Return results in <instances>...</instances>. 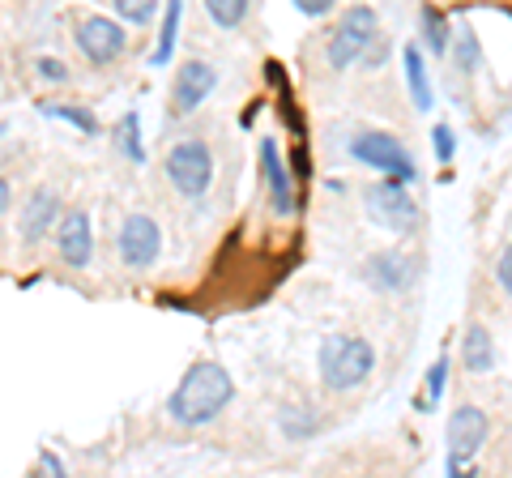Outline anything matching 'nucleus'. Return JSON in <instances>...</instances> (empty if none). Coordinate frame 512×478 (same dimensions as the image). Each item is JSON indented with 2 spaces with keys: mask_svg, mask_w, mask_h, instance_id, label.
I'll list each match as a JSON object with an SVG mask.
<instances>
[{
  "mask_svg": "<svg viewBox=\"0 0 512 478\" xmlns=\"http://www.w3.org/2000/svg\"><path fill=\"white\" fill-rule=\"evenodd\" d=\"M363 278H367V286H376L384 295L406 291V286L419 278V261L406 257V252H376V257H367Z\"/></svg>",
  "mask_w": 512,
  "mask_h": 478,
  "instance_id": "obj_11",
  "label": "nucleus"
},
{
  "mask_svg": "<svg viewBox=\"0 0 512 478\" xmlns=\"http://www.w3.org/2000/svg\"><path fill=\"white\" fill-rule=\"evenodd\" d=\"M350 158H359L363 167H372L380 175H397V180H406V184L419 175L410 150L393 133H359L355 141H350Z\"/></svg>",
  "mask_w": 512,
  "mask_h": 478,
  "instance_id": "obj_6",
  "label": "nucleus"
},
{
  "mask_svg": "<svg viewBox=\"0 0 512 478\" xmlns=\"http://www.w3.org/2000/svg\"><path fill=\"white\" fill-rule=\"evenodd\" d=\"M431 137H436V158H440V163H448V158H453V129H448V124H436Z\"/></svg>",
  "mask_w": 512,
  "mask_h": 478,
  "instance_id": "obj_26",
  "label": "nucleus"
},
{
  "mask_svg": "<svg viewBox=\"0 0 512 478\" xmlns=\"http://www.w3.org/2000/svg\"><path fill=\"white\" fill-rule=\"evenodd\" d=\"M282 432L291 436V440H308L316 432V414H308L303 406H291V410H282Z\"/></svg>",
  "mask_w": 512,
  "mask_h": 478,
  "instance_id": "obj_23",
  "label": "nucleus"
},
{
  "mask_svg": "<svg viewBox=\"0 0 512 478\" xmlns=\"http://www.w3.org/2000/svg\"><path fill=\"white\" fill-rule=\"evenodd\" d=\"M231 397H235V380L231 372L222 368V363H192V368L184 372V380L175 385V393L167 397V410H171V419L175 423H184V427H205V423H214L222 410L231 406Z\"/></svg>",
  "mask_w": 512,
  "mask_h": 478,
  "instance_id": "obj_1",
  "label": "nucleus"
},
{
  "mask_svg": "<svg viewBox=\"0 0 512 478\" xmlns=\"http://www.w3.org/2000/svg\"><path fill=\"white\" fill-rule=\"evenodd\" d=\"M495 278H500V291L508 295V291H512V252H508V248L500 252V265H495Z\"/></svg>",
  "mask_w": 512,
  "mask_h": 478,
  "instance_id": "obj_28",
  "label": "nucleus"
},
{
  "mask_svg": "<svg viewBox=\"0 0 512 478\" xmlns=\"http://www.w3.org/2000/svg\"><path fill=\"white\" fill-rule=\"evenodd\" d=\"M9 197H13V193H9V180H5V175H0V214L9 210Z\"/></svg>",
  "mask_w": 512,
  "mask_h": 478,
  "instance_id": "obj_31",
  "label": "nucleus"
},
{
  "mask_svg": "<svg viewBox=\"0 0 512 478\" xmlns=\"http://www.w3.org/2000/svg\"><path fill=\"white\" fill-rule=\"evenodd\" d=\"M116 141H120V150L133 158V163H146V150H141V116L137 111H128L124 124L116 129Z\"/></svg>",
  "mask_w": 512,
  "mask_h": 478,
  "instance_id": "obj_21",
  "label": "nucleus"
},
{
  "mask_svg": "<svg viewBox=\"0 0 512 478\" xmlns=\"http://www.w3.org/2000/svg\"><path fill=\"white\" fill-rule=\"evenodd\" d=\"M116 248L128 269H150L158 261V252H163V231H158V222L150 214H128L120 222Z\"/></svg>",
  "mask_w": 512,
  "mask_h": 478,
  "instance_id": "obj_8",
  "label": "nucleus"
},
{
  "mask_svg": "<svg viewBox=\"0 0 512 478\" xmlns=\"http://www.w3.org/2000/svg\"><path fill=\"white\" fill-rule=\"evenodd\" d=\"M461 363H466V372H474V376H487L495 368V338L483 325L466 329V338H461Z\"/></svg>",
  "mask_w": 512,
  "mask_h": 478,
  "instance_id": "obj_15",
  "label": "nucleus"
},
{
  "mask_svg": "<svg viewBox=\"0 0 512 478\" xmlns=\"http://www.w3.org/2000/svg\"><path fill=\"white\" fill-rule=\"evenodd\" d=\"M291 5L299 13H308V18H325V13L333 9V0H291Z\"/></svg>",
  "mask_w": 512,
  "mask_h": 478,
  "instance_id": "obj_27",
  "label": "nucleus"
},
{
  "mask_svg": "<svg viewBox=\"0 0 512 478\" xmlns=\"http://www.w3.org/2000/svg\"><path fill=\"white\" fill-rule=\"evenodd\" d=\"M60 218V197L52 193V188H35V197H30L22 205V214H18V231L26 244H39V239L52 235V222Z\"/></svg>",
  "mask_w": 512,
  "mask_h": 478,
  "instance_id": "obj_13",
  "label": "nucleus"
},
{
  "mask_svg": "<svg viewBox=\"0 0 512 478\" xmlns=\"http://www.w3.org/2000/svg\"><path fill=\"white\" fill-rule=\"evenodd\" d=\"M316 368H320V385L333 389V393H350L359 389L367 376L376 368V350L367 338H355V333H333L325 338L316 355Z\"/></svg>",
  "mask_w": 512,
  "mask_h": 478,
  "instance_id": "obj_2",
  "label": "nucleus"
},
{
  "mask_svg": "<svg viewBox=\"0 0 512 478\" xmlns=\"http://www.w3.org/2000/svg\"><path fill=\"white\" fill-rule=\"evenodd\" d=\"M419 22H423V39H427V47H431L436 56H444V52H448V22H444V13H440V9H431V5H423Z\"/></svg>",
  "mask_w": 512,
  "mask_h": 478,
  "instance_id": "obj_20",
  "label": "nucleus"
},
{
  "mask_svg": "<svg viewBox=\"0 0 512 478\" xmlns=\"http://www.w3.org/2000/svg\"><path fill=\"white\" fill-rule=\"evenodd\" d=\"M367 214H372L384 231H414L419 227V201L410 197L406 180L384 175L376 188H367Z\"/></svg>",
  "mask_w": 512,
  "mask_h": 478,
  "instance_id": "obj_5",
  "label": "nucleus"
},
{
  "mask_svg": "<svg viewBox=\"0 0 512 478\" xmlns=\"http://www.w3.org/2000/svg\"><path fill=\"white\" fill-rule=\"evenodd\" d=\"M180 13H184V0H167V13H163V30H158V47L150 56V65H167L171 52H175V35H180Z\"/></svg>",
  "mask_w": 512,
  "mask_h": 478,
  "instance_id": "obj_17",
  "label": "nucleus"
},
{
  "mask_svg": "<svg viewBox=\"0 0 512 478\" xmlns=\"http://www.w3.org/2000/svg\"><path fill=\"white\" fill-rule=\"evenodd\" d=\"M261 163H265V180H269V201H274V214L286 218L295 210V188H291V171H286L282 154L274 141H261Z\"/></svg>",
  "mask_w": 512,
  "mask_h": 478,
  "instance_id": "obj_14",
  "label": "nucleus"
},
{
  "mask_svg": "<svg viewBox=\"0 0 512 478\" xmlns=\"http://www.w3.org/2000/svg\"><path fill=\"white\" fill-rule=\"evenodd\" d=\"M444 380H448V359H436L427 372V402H440L444 397Z\"/></svg>",
  "mask_w": 512,
  "mask_h": 478,
  "instance_id": "obj_25",
  "label": "nucleus"
},
{
  "mask_svg": "<svg viewBox=\"0 0 512 478\" xmlns=\"http://www.w3.org/2000/svg\"><path fill=\"white\" fill-rule=\"evenodd\" d=\"M376 9L372 5H355V9H346L342 13V22L338 30H333V39H329V69H350V65H359L363 52L372 47L376 39Z\"/></svg>",
  "mask_w": 512,
  "mask_h": 478,
  "instance_id": "obj_4",
  "label": "nucleus"
},
{
  "mask_svg": "<svg viewBox=\"0 0 512 478\" xmlns=\"http://www.w3.org/2000/svg\"><path fill=\"white\" fill-rule=\"evenodd\" d=\"M120 13V22H154L158 0H111Z\"/></svg>",
  "mask_w": 512,
  "mask_h": 478,
  "instance_id": "obj_24",
  "label": "nucleus"
},
{
  "mask_svg": "<svg viewBox=\"0 0 512 478\" xmlns=\"http://www.w3.org/2000/svg\"><path fill=\"white\" fill-rule=\"evenodd\" d=\"M167 180L175 184V193L180 197H205V188L214 184V154L205 141L188 137V141H175L171 154H167Z\"/></svg>",
  "mask_w": 512,
  "mask_h": 478,
  "instance_id": "obj_3",
  "label": "nucleus"
},
{
  "mask_svg": "<svg viewBox=\"0 0 512 478\" xmlns=\"http://www.w3.org/2000/svg\"><path fill=\"white\" fill-rule=\"evenodd\" d=\"M77 47H82V56L90 60V65H111L124 47H128V35L120 30V22L111 18H86L77 22Z\"/></svg>",
  "mask_w": 512,
  "mask_h": 478,
  "instance_id": "obj_9",
  "label": "nucleus"
},
{
  "mask_svg": "<svg viewBox=\"0 0 512 478\" xmlns=\"http://www.w3.org/2000/svg\"><path fill=\"white\" fill-rule=\"evenodd\" d=\"M248 5H252V0H205V13H210L214 26L235 30L239 22L248 18Z\"/></svg>",
  "mask_w": 512,
  "mask_h": 478,
  "instance_id": "obj_18",
  "label": "nucleus"
},
{
  "mask_svg": "<svg viewBox=\"0 0 512 478\" xmlns=\"http://www.w3.org/2000/svg\"><path fill=\"white\" fill-rule=\"evenodd\" d=\"M39 73L47 77V82H64V77H69V69H64L60 60H52V56H43V60H39Z\"/></svg>",
  "mask_w": 512,
  "mask_h": 478,
  "instance_id": "obj_29",
  "label": "nucleus"
},
{
  "mask_svg": "<svg viewBox=\"0 0 512 478\" xmlns=\"http://www.w3.org/2000/svg\"><path fill=\"white\" fill-rule=\"evenodd\" d=\"M453 56H457V65L466 69V73H478V65H483V47H478V39H474V30H470V26H461V30H457Z\"/></svg>",
  "mask_w": 512,
  "mask_h": 478,
  "instance_id": "obj_22",
  "label": "nucleus"
},
{
  "mask_svg": "<svg viewBox=\"0 0 512 478\" xmlns=\"http://www.w3.org/2000/svg\"><path fill=\"white\" fill-rule=\"evenodd\" d=\"M491 419L478 406H457L453 419H448V474L461 478V466L487 444Z\"/></svg>",
  "mask_w": 512,
  "mask_h": 478,
  "instance_id": "obj_7",
  "label": "nucleus"
},
{
  "mask_svg": "<svg viewBox=\"0 0 512 478\" xmlns=\"http://www.w3.org/2000/svg\"><path fill=\"white\" fill-rule=\"evenodd\" d=\"M214 86H218L214 65H205V60L180 65V73H175V111H197L214 94Z\"/></svg>",
  "mask_w": 512,
  "mask_h": 478,
  "instance_id": "obj_12",
  "label": "nucleus"
},
{
  "mask_svg": "<svg viewBox=\"0 0 512 478\" xmlns=\"http://www.w3.org/2000/svg\"><path fill=\"white\" fill-rule=\"evenodd\" d=\"M402 65H406V82H410V94H414V107H419V111H431V103H436V99H431V82H427L423 52H419L414 43L402 52Z\"/></svg>",
  "mask_w": 512,
  "mask_h": 478,
  "instance_id": "obj_16",
  "label": "nucleus"
},
{
  "mask_svg": "<svg viewBox=\"0 0 512 478\" xmlns=\"http://www.w3.org/2000/svg\"><path fill=\"white\" fill-rule=\"evenodd\" d=\"M56 252H60V261L69 265V269H86L90 257H94V231H90V218L86 210H69L60 218V227H56Z\"/></svg>",
  "mask_w": 512,
  "mask_h": 478,
  "instance_id": "obj_10",
  "label": "nucleus"
},
{
  "mask_svg": "<svg viewBox=\"0 0 512 478\" xmlns=\"http://www.w3.org/2000/svg\"><path fill=\"white\" fill-rule=\"evenodd\" d=\"M39 466H43V470H52V474H64L60 457H52V453H43V457H39Z\"/></svg>",
  "mask_w": 512,
  "mask_h": 478,
  "instance_id": "obj_30",
  "label": "nucleus"
},
{
  "mask_svg": "<svg viewBox=\"0 0 512 478\" xmlns=\"http://www.w3.org/2000/svg\"><path fill=\"white\" fill-rule=\"evenodd\" d=\"M43 116H52V120H69L73 129H82L86 137H94L99 133V120H94V111H86V107H64V103H43L39 107Z\"/></svg>",
  "mask_w": 512,
  "mask_h": 478,
  "instance_id": "obj_19",
  "label": "nucleus"
}]
</instances>
